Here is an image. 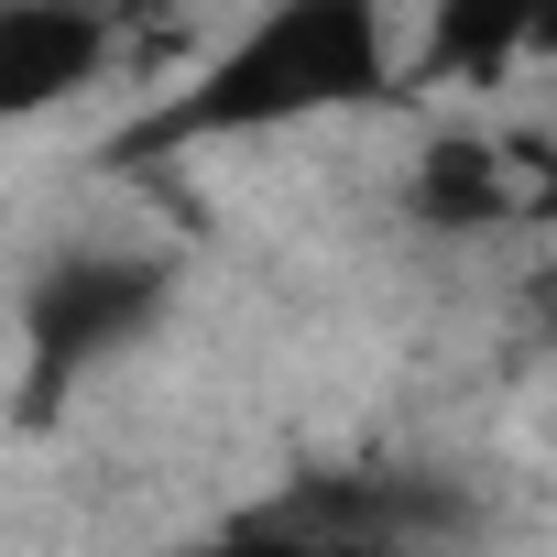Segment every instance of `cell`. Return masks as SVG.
I'll list each match as a JSON object with an SVG mask.
<instances>
[{
	"label": "cell",
	"mask_w": 557,
	"mask_h": 557,
	"mask_svg": "<svg viewBox=\"0 0 557 557\" xmlns=\"http://www.w3.org/2000/svg\"><path fill=\"white\" fill-rule=\"evenodd\" d=\"M383 88H394V23L372 12V0H285V12L240 23L197 77H175V88L121 132V153L153 164V153H197V143L307 132V121L372 110Z\"/></svg>",
	"instance_id": "obj_1"
},
{
	"label": "cell",
	"mask_w": 557,
	"mask_h": 557,
	"mask_svg": "<svg viewBox=\"0 0 557 557\" xmlns=\"http://www.w3.org/2000/svg\"><path fill=\"white\" fill-rule=\"evenodd\" d=\"M175 307V262L164 251H121V240H88V251H55L34 285H23V350H34V405L77 394L88 372H110L121 350H143Z\"/></svg>",
	"instance_id": "obj_2"
},
{
	"label": "cell",
	"mask_w": 557,
	"mask_h": 557,
	"mask_svg": "<svg viewBox=\"0 0 557 557\" xmlns=\"http://www.w3.org/2000/svg\"><path fill=\"white\" fill-rule=\"evenodd\" d=\"M121 66V23L88 0H0V132L88 99Z\"/></svg>",
	"instance_id": "obj_3"
},
{
	"label": "cell",
	"mask_w": 557,
	"mask_h": 557,
	"mask_svg": "<svg viewBox=\"0 0 557 557\" xmlns=\"http://www.w3.org/2000/svg\"><path fill=\"white\" fill-rule=\"evenodd\" d=\"M416 219L426 230H492V219H513L524 197H535V175H513V153L492 143V132H437L426 153H416Z\"/></svg>",
	"instance_id": "obj_4"
},
{
	"label": "cell",
	"mask_w": 557,
	"mask_h": 557,
	"mask_svg": "<svg viewBox=\"0 0 557 557\" xmlns=\"http://www.w3.org/2000/svg\"><path fill=\"white\" fill-rule=\"evenodd\" d=\"M186 557H307V546H296V524H230V535H208Z\"/></svg>",
	"instance_id": "obj_5"
}]
</instances>
